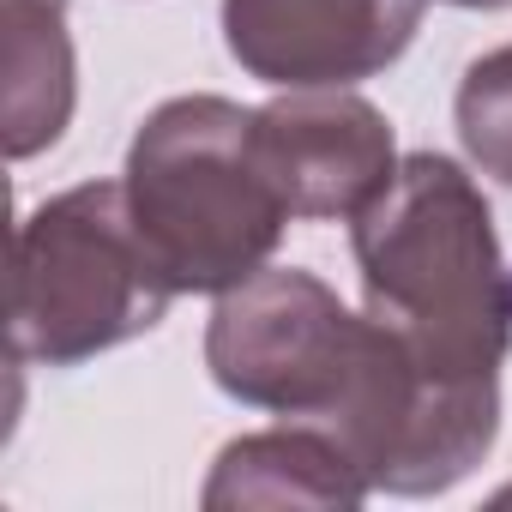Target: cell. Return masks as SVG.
<instances>
[{
	"mask_svg": "<svg viewBox=\"0 0 512 512\" xmlns=\"http://www.w3.org/2000/svg\"><path fill=\"white\" fill-rule=\"evenodd\" d=\"M205 368L235 404L326 428L386 494H446L488 458L500 428V392L428 380L392 326L350 314L296 266L253 272L217 296Z\"/></svg>",
	"mask_w": 512,
	"mask_h": 512,
	"instance_id": "cell-1",
	"label": "cell"
},
{
	"mask_svg": "<svg viewBox=\"0 0 512 512\" xmlns=\"http://www.w3.org/2000/svg\"><path fill=\"white\" fill-rule=\"evenodd\" d=\"M362 296L440 386L500 392L512 350V266L482 187L440 151L398 157L374 205L350 217Z\"/></svg>",
	"mask_w": 512,
	"mask_h": 512,
	"instance_id": "cell-2",
	"label": "cell"
},
{
	"mask_svg": "<svg viewBox=\"0 0 512 512\" xmlns=\"http://www.w3.org/2000/svg\"><path fill=\"white\" fill-rule=\"evenodd\" d=\"M121 187L175 296H223L266 272L290 223V205L253 151V109L229 97L163 103L133 133Z\"/></svg>",
	"mask_w": 512,
	"mask_h": 512,
	"instance_id": "cell-3",
	"label": "cell"
},
{
	"mask_svg": "<svg viewBox=\"0 0 512 512\" xmlns=\"http://www.w3.org/2000/svg\"><path fill=\"white\" fill-rule=\"evenodd\" d=\"M175 302L127 211L121 181H85L43 199L7 260V344L13 362L73 368L127 338H145Z\"/></svg>",
	"mask_w": 512,
	"mask_h": 512,
	"instance_id": "cell-4",
	"label": "cell"
},
{
	"mask_svg": "<svg viewBox=\"0 0 512 512\" xmlns=\"http://www.w3.org/2000/svg\"><path fill=\"white\" fill-rule=\"evenodd\" d=\"M253 151H260L290 217L308 223L356 217L398 175V145L386 115L350 85L284 91L278 103L253 109Z\"/></svg>",
	"mask_w": 512,
	"mask_h": 512,
	"instance_id": "cell-5",
	"label": "cell"
},
{
	"mask_svg": "<svg viewBox=\"0 0 512 512\" xmlns=\"http://www.w3.org/2000/svg\"><path fill=\"white\" fill-rule=\"evenodd\" d=\"M428 0H223V43L241 73L314 91L386 73Z\"/></svg>",
	"mask_w": 512,
	"mask_h": 512,
	"instance_id": "cell-6",
	"label": "cell"
},
{
	"mask_svg": "<svg viewBox=\"0 0 512 512\" xmlns=\"http://www.w3.org/2000/svg\"><path fill=\"white\" fill-rule=\"evenodd\" d=\"M205 512L235 506H362L368 476L356 458L308 422H284L272 434H241L217 452L205 482Z\"/></svg>",
	"mask_w": 512,
	"mask_h": 512,
	"instance_id": "cell-7",
	"label": "cell"
},
{
	"mask_svg": "<svg viewBox=\"0 0 512 512\" xmlns=\"http://www.w3.org/2000/svg\"><path fill=\"white\" fill-rule=\"evenodd\" d=\"M0 139L7 157L49 151L73 121V37L67 0H0Z\"/></svg>",
	"mask_w": 512,
	"mask_h": 512,
	"instance_id": "cell-8",
	"label": "cell"
},
{
	"mask_svg": "<svg viewBox=\"0 0 512 512\" xmlns=\"http://www.w3.org/2000/svg\"><path fill=\"white\" fill-rule=\"evenodd\" d=\"M452 115H458V139L470 163L494 175L500 187H512V43L464 67Z\"/></svg>",
	"mask_w": 512,
	"mask_h": 512,
	"instance_id": "cell-9",
	"label": "cell"
},
{
	"mask_svg": "<svg viewBox=\"0 0 512 512\" xmlns=\"http://www.w3.org/2000/svg\"><path fill=\"white\" fill-rule=\"evenodd\" d=\"M446 7H482L488 13V7H512V0H446Z\"/></svg>",
	"mask_w": 512,
	"mask_h": 512,
	"instance_id": "cell-10",
	"label": "cell"
}]
</instances>
